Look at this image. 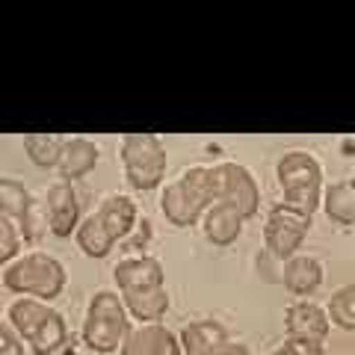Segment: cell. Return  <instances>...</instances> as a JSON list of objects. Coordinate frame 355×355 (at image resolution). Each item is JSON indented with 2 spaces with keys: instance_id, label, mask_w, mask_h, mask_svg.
<instances>
[{
  "instance_id": "5b68a950",
  "label": "cell",
  "mask_w": 355,
  "mask_h": 355,
  "mask_svg": "<svg viewBox=\"0 0 355 355\" xmlns=\"http://www.w3.org/2000/svg\"><path fill=\"white\" fill-rule=\"evenodd\" d=\"M3 287L39 302H51L65 287V266L48 252H27L3 270Z\"/></svg>"
},
{
  "instance_id": "3957f363",
  "label": "cell",
  "mask_w": 355,
  "mask_h": 355,
  "mask_svg": "<svg viewBox=\"0 0 355 355\" xmlns=\"http://www.w3.org/2000/svg\"><path fill=\"white\" fill-rule=\"evenodd\" d=\"M275 175H279V187L284 196L282 205L296 210V214L314 216L320 202H323V166L314 154L299 148L282 154Z\"/></svg>"
},
{
  "instance_id": "ffe728a7",
  "label": "cell",
  "mask_w": 355,
  "mask_h": 355,
  "mask_svg": "<svg viewBox=\"0 0 355 355\" xmlns=\"http://www.w3.org/2000/svg\"><path fill=\"white\" fill-rule=\"evenodd\" d=\"M62 146H65V137H60V133H27L24 137L27 157L36 166H42V169H57Z\"/></svg>"
},
{
  "instance_id": "5bb4252c",
  "label": "cell",
  "mask_w": 355,
  "mask_h": 355,
  "mask_svg": "<svg viewBox=\"0 0 355 355\" xmlns=\"http://www.w3.org/2000/svg\"><path fill=\"white\" fill-rule=\"evenodd\" d=\"M98 146L92 139H86V137H65V146H62V154H60V163H57V169H60V178L62 181H77V178H83L89 175L98 166Z\"/></svg>"
},
{
  "instance_id": "30bf717a",
  "label": "cell",
  "mask_w": 355,
  "mask_h": 355,
  "mask_svg": "<svg viewBox=\"0 0 355 355\" xmlns=\"http://www.w3.org/2000/svg\"><path fill=\"white\" fill-rule=\"evenodd\" d=\"M44 214H48V231L53 237H71L80 225V198L69 181H57L48 187L44 196Z\"/></svg>"
},
{
  "instance_id": "4316f807",
  "label": "cell",
  "mask_w": 355,
  "mask_h": 355,
  "mask_svg": "<svg viewBox=\"0 0 355 355\" xmlns=\"http://www.w3.org/2000/svg\"><path fill=\"white\" fill-rule=\"evenodd\" d=\"M219 355H252V352H249V347H243V343H225V349Z\"/></svg>"
},
{
  "instance_id": "9c48e42d",
  "label": "cell",
  "mask_w": 355,
  "mask_h": 355,
  "mask_svg": "<svg viewBox=\"0 0 355 355\" xmlns=\"http://www.w3.org/2000/svg\"><path fill=\"white\" fill-rule=\"evenodd\" d=\"M311 231V216L296 214V210L275 205L270 214H266V225H263V243L266 252L272 254L275 261H291L299 252V246L305 243Z\"/></svg>"
},
{
  "instance_id": "603a6c76",
  "label": "cell",
  "mask_w": 355,
  "mask_h": 355,
  "mask_svg": "<svg viewBox=\"0 0 355 355\" xmlns=\"http://www.w3.org/2000/svg\"><path fill=\"white\" fill-rule=\"evenodd\" d=\"M44 231H48V214H44V205L33 198L27 214L18 219V234L24 237L27 243H39L44 237Z\"/></svg>"
},
{
  "instance_id": "4fadbf2b",
  "label": "cell",
  "mask_w": 355,
  "mask_h": 355,
  "mask_svg": "<svg viewBox=\"0 0 355 355\" xmlns=\"http://www.w3.org/2000/svg\"><path fill=\"white\" fill-rule=\"evenodd\" d=\"M181 355H219L228 343V331L216 320H196L181 329Z\"/></svg>"
},
{
  "instance_id": "d6986e66",
  "label": "cell",
  "mask_w": 355,
  "mask_h": 355,
  "mask_svg": "<svg viewBox=\"0 0 355 355\" xmlns=\"http://www.w3.org/2000/svg\"><path fill=\"white\" fill-rule=\"evenodd\" d=\"M172 331L166 329L163 323H139L137 329H130L125 340H121L119 352L121 355H157L163 340L169 338Z\"/></svg>"
},
{
  "instance_id": "6da1fadb",
  "label": "cell",
  "mask_w": 355,
  "mask_h": 355,
  "mask_svg": "<svg viewBox=\"0 0 355 355\" xmlns=\"http://www.w3.org/2000/svg\"><path fill=\"white\" fill-rule=\"evenodd\" d=\"M137 202L130 196H107L95 214H89L74 231V240L86 258H107L119 240H125L137 228Z\"/></svg>"
},
{
  "instance_id": "83f0119b",
  "label": "cell",
  "mask_w": 355,
  "mask_h": 355,
  "mask_svg": "<svg viewBox=\"0 0 355 355\" xmlns=\"http://www.w3.org/2000/svg\"><path fill=\"white\" fill-rule=\"evenodd\" d=\"M270 355H291V352H287V349L282 347V349H275V352H270Z\"/></svg>"
},
{
  "instance_id": "e0dca14e",
  "label": "cell",
  "mask_w": 355,
  "mask_h": 355,
  "mask_svg": "<svg viewBox=\"0 0 355 355\" xmlns=\"http://www.w3.org/2000/svg\"><path fill=\"white\" fill-rule=\"evenodd\" d=\"M121 302L128 308V317L139 320V323H160L172 305V299H169V291H166V284H163V287L142 291V293H121Z\"/></svg>"
},
{
  "instance_id": "cb8c5ba5",
  "label": "cell",
  "mask_w": 355,
  "mask_h": 355,
  "mask_svg": "<svg viewBox=\"0 0 355 355\" xmlns=\"http://www.w3.org/2000/svg\"><path fill=\"white\" fill-rule=\"evenodd\" d=\"M18 249H21V234H18V225L12 219H6L0 214V266H9L18 258Z\"/></svg>"
},
{
  "instance_id": "2e32d148",
  "label": "cell",
  "mask_w": 355,
  "mask_h": 355,
  "mask_svg": "<svg viewBox=\"0 0 355 355\" xmlns=\"http://www.w3.org/2000/svg\"><path fill=\"white\" fill-rule=\"evenodd\" d=\"M282 282L293 296H311L323 284V263L311 254H293L291 261H284Z\"/></svg>"
},
{
  "instance_id": "44dd1931",
  "label": "cell",
  "mask_w": 355,
  "mask_h": 355,
  "mask_svg": "<svg viewBox=\"0 0 355 355\" xmlns=\"http://www.w3.org/2000/svg\"><path fill=\"white\" fill-rule=\"evenodd\" d=\"M30 202H33V196H30V190L24 184L15 181V178H0V214H3L6 219L18 222L27 214Z\"/></svg>"
},
{
  "instance_id": "8992f818",
  "label": "cell",
  "mask_w": 355,
  "mask_h": 355,
  "mask_svg": "<svg viewBox=\"0 0 355 355\" xmlns=\"http://www.w3.org/2000/svg\"><path fill=\"white\" fill-rule=\"evenodd\" d=\"M128 331H130V317L119 293L98 291L89 299L86 320H83V343L89 349L101 355L116 352Z\"/></svg>"
},
{
  "instance_id": "9a60e30c",
  "label": "cell",
  "mask_w": 355,
  "mask_h": 355,
  "mask_svg": "<svg viewBox=\"0 0 355 355\" xmlns=\"http://www.w3.org/2000/svg\"><path fill=\"white\" fill-rule=\"evenodd\" d=\"M243 219L234 207H228V205H210L207 207V214L202 216V228H205V237L214 243V246H231L240 234H243Z\"/></svg>"
},
{
  "instance_id": "d4e9b609",
  "label": "cell",
  "mask_w": 355,
  "mask_h": 355,
  "mask_svg": "<svg viewBox=\"0 0 355 355\" xmlns=\"http://www.w3.org/2000/svg\"><path fill=\"white\" fill-rule=\"evenodd\" d=\"M0 355H24V340L3 320H0Z\"/></svg>"
},
{
  "instance_id": "8fae6325",
  "label": "cell",
  "mask_w": 355,
  "mask_h": 355,
  "mask_svg": "<svg viewBox=\"0 0 355 355\" xmlns=\"http://www.w3.org/2000/svg\"><path fill=\"white\" fill-rule=\"evenodd\" d=\"M113 279L119 284L121 293H142V291H154V287H163L166 284V272H163V263L157 258H125L116 263L113 270Z\"/></svg>"
},
{
  "instance_id": "ba28073f",
  "label": "cell",
  "mask_w": 355,
  "mask_h": 355,
  "mask_svg": "<svg viewBox=\"0 0 355 355\" xmlns=\"http://www.w3.org/2000/svg\"><path fill=\"white\" fill-rule=\"evenodd\" d=\"M210 184H214V198L219 205L234 207L243 219H252L261 207V190L252 172L240 163H216L210 166ZM214 202V205H216Z\"/></svg>"
},
{
  "instance_id": "7a4b0ae2",
  "label": "cell",
  "mask_w": 355,
  "mask_h": 355,
  "mask_svg": "<svg viewBox=\"0 0 355 355\" xmlns=\"http://www.w3.org/2000/svg\"><path fill=\"white\" fill-rule=\"evenodd\" d=\"M214 184H210V166H190L181 178H175L163 187L160 210L163 216L178 228H190L207 214L214 205Z\"/></svg>"
},
{
  "instance_id": "277c9868",
  "label": "cell",
  "mask_w": 355,
  "mask_h": 355,
  "mask_svg": "<svg viewBox=\"0 0 355 355\" xmlns=\"http://www.w3.org/2000/svg\"><path fill=\"white\" fill-rule=\"evenodd\" d=\"M9 326L18 331L21 340L30 343L36 355L57 352L69 338V326H65V317L60 311L30 296H21L9 305Z\"/></svg>"
},
{
  "instance_id": "52a82bcc",
  "label": "cell",
  "mask_w": 355,
  "mask_h": 355,
  "mask_svg": "<svg viewBox=\"0 0 355 355\" xmlns=\"http://www.w3.org/2000/svg\"><path fill=\"white\" fill-rule=\"evenodd\" d=\"M119 154H121V169H125V178L133 190L148 193L163 184L169 157H166L160 137H154V133H128L121 139Z\"/></svg>"
},
{
  "instance_id": "7402d4cb",
  "label": "cell",
  "mask_w": 355,
  "mask_h": 355,
  "mask_svg": "<svg viewBox=\"0 0 355 355\" xmlns=\"http://www.w3.org/2000/svg\"><path fill=\"white\" fill-rule=\"evenodd\" d=\"M326 314H329V323H335L338 329L355 331V282L343 284L331 293Z\"/></svg>"
},
{
  "instance_id": "484cf974",
  "label": "cell",
  "mask_w": 355,
  "mask_h": 355,
  "mask_svg": "<svg viewBox=\"0 0 355 355\" xmlns=\"http://www.w3.org/2000/svg\"><path fill=\"white\" fill-rule=\"evenodd\" d=\"M284 349L291 355H326L323 340H308V338H287Z\"/></svg>"
},
{
  "instance_id": "ac0fdd59",
  "label": "cell",
  "mask_w": 355,
  "mask_h": 355,
  "mask_svg": "<svg viewBox=\"0 0 355 355\" xmlns=\"http://www.w3.org/2000/svg\"><path fill=\"white\" fill-rule=\"evenodd\" d=\"M320 207L326 210V216L338 225H352L355 222V178L352 181H338L323 190V202Z\"/></svg>"
},
{
  "instance_id": "7c38bea8",
  "label": "cell",
  "mask_w": 355,
  "mask_h": 355,
  "mask_svg": "<svg viewBox=\"0 0 355 355\" xmlns=\"http://www.w3.org/2000/svg\"><path fill=\"white\" fill-rule=\"evenodd\" d=\"M284 329H287V338L326 340L331 323L323 305L311 302V299H299V302H293L284 311Z\"/></svg>"
}]
</instances>
